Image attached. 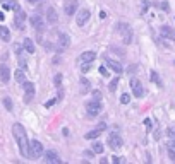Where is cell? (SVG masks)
Here are the masks:
<instances>
[{"label":"cell","mask_w":175,"mask_h":164,"mask_svg":"<svg viewBox=\"0 0 175 164\" xmlns=\"http://www.w3.org/2000/svg\"><path fill=\"white\" fill-rule=\"evenodd\" d=\"M12 133H14V139L17 140V144H19L21 154L24 157H29V142H27V135H26L24 127L21 123H14L12 125Z\"/></svg>","instance_id":"6da1fadb"},{"label":"cell","mask_w":175,"mask_h":164,"mask_svg":"<svg viewBox=\"0 0 175 164\" xmlns=\"http://www.w3.org/2000/svg\"><path fill=\"white\" fill-rule=\"evenodd\" d=\"M117 26H119V33L122 34V41L125 44H131L132 43V29H131V26L125 24V22H120Z\"/></svg>","instance_id":"7a4b0ae2"},{"label":"cell","mask_w":175,"mask_h":164,"mask_svg":"<svg viewBox=\"0 0 175 164\" xmlns=\"http://www.w3.org/2000/svg\"><path fill=\"white\" fill-rule=\"evenodd\" d=\"M43 152H45V151H43V145H41L40 140H31V142H29V157L38 159Z\"/></svg>","instance_id":"3957f363"},{"label":"cell","mask_w":175,"mask_h":164,"mask_svg":"<svg viewBox=\"0 0 175 164\" xmlns=\"http://www.w3.org/2000/svg\"><path fill=\"white\" fill-rule=\"evenodd\" d=\"M86 111H88L89 116H98V115L101 113V103H100V99L89 101V103L86 104Z\"/></svg>","instance_id":"277c9868"},{"label":"cell","mask_w":175,"mask_h":164,"mask_svg":"<svg viewBox=\"0 0 175 164\" xmlns=\"http://www.w3.org/2000/svg\"><path fill=\"white\" fill-rule=\"evenodd\" d=\"M89 17H91V12H89L88 9H81V10H77V17H76L77 26H84V24L89 21Z\"/></svg>","instance_id":"5b68a950"},{"label":"cell","mask_w":175,"mask_h":164,"mask_svg":"<svg viewBox=\"0 0 175 164\" xmlns=\"http://www.w3.org/2000/svg\"><path fill=\"white\" fill-rule=\"evenodd\" d=\"M22 87H24V94H26V96H24V101L29 103V101L33 99V96H34V84L26 80V82L22 84Z\"/></svg>","instance_id":"8992f818"},{"label":"cell","mask_w":175,"mask_h":164,"mask_svg":"<svg viewBox=\"0 0 175 164\" xmlns=\"http://www.w3.org/2000/svg\"><path fill=\"white\" fill-rule=\"evenodd\" d=\"M77 9H79V2L77 0H67L65 5H64V10H65L67 15H74L77 12Z\"/></svg>","instance_id":"52a82bcc"},{"label":"cell","mask_w":175,"mask_h":164,"mask_svg":"<svg viewBox=\"0 0 175 164\" xmlns=\"http://www.w3.org/2000/svg\"><path fill=\"white\" fill-rule=\"evenodd\" d=\"M108 145H110V149H119V147H122V137H120L119 133H110V135H108Z\"/></svg>","instance_id":"ba28073f"},{"label":"cell","mask_w":175,"mask_h":164,"mask_svg":"<svg viewBox=\"0 0 175 164\" xmlns=\"http://www.w3.org/2000/svg\"><path fill=\"white\" fill-rule=\"evenodd\" d=\"M131 87H132V92H134V96H136V98L144 96V89H143V86H141V80L132 79V80H131Z\"/></svg>","instance_id":"9c48e42d"},{"label":"cell","mask_w":175,"mask_h":164,"mask_svg":"<svg viewBox=\"0 0 175 164\" xmlns=\"http://www.w3.org/2000/svg\"><path fill=\"white\" fill-rule=\"evenodd\" d=\"M45 161L50 164H62V159L58 157V154L55 151H46L45 152Z\"/></svg>","instance_id":"30bf717a"},{"label":"cell","mask_w":175,"mask_h":164,"mask_svg":"<svg viewBox=\"0 0 175 164\" xmlns=\"http://www.w3.org/2000/svg\"><path fill=\"white\" fill-rule=\"evenodd\" d=\"M95 58H96V53H95V51H84V53H81L79 62H81V63H91Z\"/></svg>","instance_id":"8fae6325"},{"label":"cell","mask_w":175,"mask_h":164,"mask_svg":"<svg viewBox=\"0 0 175 164\" xmlns=\"http://www.w3.org/2000/svg\"><path fill=\"white\" fill-rule=\"evenodd\" d=\"M105 62H107V65L113 70V72H117V74H122V70H124V67H122V63H119V62H115V60H112V58H105Z\"/></svg>","instance_id":"7c38bea8"},{"label":"cell","mask_w":175,"mask_h":164,"mask_svg":"<svg viewBox=\"0 0 175 164\" xmlns=\"http://www.w3.org/2000/svg\"><path fill=\"white\" fill-rule=\"evenodd\" d=\"M29 22H31V26H33L34 29H41V27H43V17H41L40 14H34V15H31Z\"/></svg>","instance_id":"4fadbf2b"},{"label":"cell","mask_w":175,"mask_h":164,"mask_svg":"<svg viewBox=\"0 0 175 164\" xmlns=\"http://www.w3.org/2000/svg\"><path fill=\"white\" fill-rule=\"evenodd\" d=\"M24 19H26V12H22L21 9L15 10V27H17V29H22V27H24V26H22Z\"/></svg>","instance_id":"5bb4252c"},{"label":"cell","mask_w":175,"mask_h":164,"mask_svg":"<svg viewBox=\"0 0 175 164\" xmlns=\"http://www.w3.org/2000/svg\"><path fill=\"white\" fill-rule=\"evenodd\" d=\"M0 79H2V82H9V79H10V70H9L7 65H0Z\"/></svg>","instance_id":"9a60e30c"},{"label":"cell","mask_w":175,"mask_h":164,"mask_svg":"<svg viewBox=\"0 0 175 164\" xmlns=\"http://www.w3.org/2000/svg\"><path fill=\"white\" fill-rule=\"evenodd\" d=\"M46 19H48V22H50V24H53V22H57V21H58L57 10H55L53 7H50V9L46 10Z\"/></svg>","instance_id":"2e32d148"},{"label":"cell","mask_w":175,"mask_h":164,"mask_svg":"<svg viewBox=\"0 0 175 164\" xmlns=\"http://www.w3.org/2000/svg\"><path fill=\"white\" fill-rule=\"evenodd\" d=\"M22 46H24V50H26L27 53H34V43H33V39L26 38L24 43H22Z\"/></svg>","instance_id":"e0dca14e"},{"label":"cell","mask_w":175,"mask_h":164,"mask_svg":"<svg viewBox=\"0 0 175 164\" xmlns=\"http://www.w3.org/2000/svg\"><path fill=\"white\" fill-rule=\"evenodd\" d=\"M101 132H103V130H100V128H95V130H91V132H88V133H86L84 137H86L88 140H95V139H98V137L101 135Z\"/></svg>","instance_id":"ac0fdd59"},{"label":"cell","mask_w":175,"mask_h":164,"mask_svg":"<svg viewBox=\"0 0 175 164\" xmlns=\"http://www.w3.org/2000/svg\"><path fill=\"white\" fill-rule=\"evenodd\" d=\"M14 77H15V80H17L19 84H24V82H26V75H24V70H22V68H17L15 74H14Z\"/></svg>","instance_id":"d6986e66"},{"label":"cell","mask_w":175,"mask_h":164,"mask_svg":"<svg viewBox=\"0 0 175 164\" xmlns=\"http://www.w3.org/2000/svg\"><path fill=\"white\" fill-rule=\"evenodd\" d=\"M0 38L3 41H10V31L5 27V26H0Z\"/></svg>","instance_id":"ffe728a7"},{"label":"cell","mask_w":175,"mask_h":164,"mask_svg":"<svg viewBox=\"0 0 175 164\" xmlns=\"http://www.w3.org/2000/svg\"><path fill=\"white\" fill-rule=\"evenodd\" d=\"M58 38H60V46H62V48H67V46L70 44V39H69V36H67V34L60 33V34H58Z\"/></svg>","instance_id":"44dd1931"},{"label":"cell","mask_w":175,"mask_h":164,"mask_svg":"<svg viewBox=\"0 0 175 164\" xmlns=\"http://www.w3.org/2000/svg\"><path fill=\"white\" fill-rule=\"evenodd\" d=\"M119 77H115V79H112L110 80V86H108V89H110V92H115V89H117V86H119Z\"/></svg>","instance_id":"7402d4cb"},{"label":"cell","mask_w":175,"mask_h":164,"mask_svg":"<svg viewBox=\"0 0 175 164\" xmlns=\"http://www.w3.org/2000/svg\"><path fill=\"white\" fill-rule=\"evenodd\" d=\"M91 149H93V152H95V154H101V152H103V144H100V142H95Z\"/></svg>","instance_id":"603a6c76"},{"label":"cell","mask_w":175,"mask_h":164,"mask_svg":"<svg viewBox=\"0 0 175 164\" xmlns=\"http://www.w3.org/2000/svg\"><path fill=\"white\" fill-rule=\"evenodd\" d=\"M162 34H163L165 38H174V36H175L174 33L170 31V27H168V26H163V27H162Z\"/></svg>","instance_id":"cb8c5ba5"},{"label":"cell","mask_w":175,"mask_h":164,"mask_svg":"<svg viewBox=\"0 0 175 164\" xmlns=\"http://www.w3.org/2000/svg\"><path fill=\"white\" fill-rule=\"evenodd\" d=\"M3 106H5L7 111H12V101H10V98H5L3 99Z\"/></svg>","instance_id":"d4e9b609"},{"label":"cell","mask_w":175,"mask_h":164,"mask_svg":"<svg viewBox=\"0 0 175 164\" xmlns=\"http://www.w3.org/2000/svg\"><path fill=\"white\" fill-rule=\"evenodd\" d=\"M150 75H151V80H153L155 84H162V82H160V75H158V74H156L155 70H153V72L150 74Z\"/></svg>","instance_id":"484cf974"},{"label":"cell","mask_w":175,"mask_h":164,"mask_svg":"<svg viewBox=\"0 0 175 164\" xmlns=\"http://www.w3.org/2000/svg\"><path fill=\"white\" fill-rule=\"evenodd\" d=\"M53 84H55L57 87H60V84H62V74H57V75H55V79H53Z\"/></svg>","instance_id":"4316f807"},{"label":"cell","mask_w":175,"mask_h":164,"mask_svg":"<svg viewBox=\"0 0 175 164\" xmlns=\"http://www.w3.org/2000/svg\"><path fill=\"white\" fill-rule=\"evenodd\" d=\"M129 101H131V96H129V94H122L120 103H122V104H129Z\"/></svg>","instance_id":"83f0119b"},{"label":"cell","mask_w":175,"mask_h":164,"mask_svg":"<svg viewBox=\"0 0 175 164\" xmlns=\"http://www.w3.org/2000/svg\"><path fill=\"white\" fill-rule=\"evenodd\" d=\"M112 161H113L115 164H122V163H125V159H124V157H119V156H113V157H112Z\"/></svg>","instance_id":"f1b7e54d"},{"label":"cell","mask_w":175,"mask_h":164,"mask_svg":"<svg viewBox=\"0 0 175 164\" xmlns=\"http://www.w3.org/2000/svg\"><path fill=\"white\" fill-rule=\"evenodd\" d=\"M167 133H168V137H170V139H174V140H175V127H170V128L167 130Z\"/></svg>","instance_id":"f546056e"},{"label":"cell","mask_w":175,"mask_h":164,"mask_svg":"<svg viewBox=\"0 0 175 164\" xmlns=\"http://www.w3.org/2000/svg\"><path fill=\"white\" fill-rule=\"evenodd\" d=\"M81 82H82V91H88V89H89V84H88V80H86V79H81Z\"/></svg>","instance_id":"4dcf8cb0"},{"label":"cell","mask_w":175,"mask_h":164,"mask_svg":"<svg viewBox=\"0 0 175 164\" xmlns=\"http://www.w3.org/2000/svg\"><path fill=\"white\" fill-rule=\"evenodd\" d=\"M55 103H57V99H50V101H46V103H45V108H50V106H53Z\"/></svg>","instance_id":"1f68e13d"},{"label":"cell","mask_w":175,"mask_h":164,"mask_svg":"<svg viewBox=\"0 0 175 164\" xmlns=\"http://www.w3.org/2000/svg\"><path fill=\"white\" fill-rule=\"evenodd\" d=\"M89 68H91V65H89V63H82V67H81V70H82V72H88Z\"/></svg>","instance_id":"d6a6232c"},{"label":"cell","mask_w":175,"mask_h":164,"mask_svg":"<svg viewBox=\"0 0 175 164\" xmlns=\"http://www.w3.org/2000/svg\"><path fill=\"white\" fill-rule=\"evenodd\" d=\"M168 157H170L172 161H175V151H172V149H168Z\"/></svg>","instance_id":"836d02e7"},{"label":"cell","mask_w":175,"mask_h":164,"mask_svg":"<svg viewBox=\"0 0 175 164\" xmlns=\"http://www.w3.org/2000/svg\"><path fill=\"white\" fill-rule=\"evenodd\" d=\"M100 74H101V75H108V72H107L105 67H100Z\"/></svg>","instance_id":"e575fe53"},{"label":"cell","mask_w":175,"mask_h":164,"mask_svg":"<svg viewBox=\"0 0 175 164\" xmlns=\"http://www.w3.org/2000/svg\"><path fill=\"white\" fill-rule=\"evenodd\" d=\"M136 70H137V65H131V68H129V72H131V74H134Z\"/></svg>","instance_id":"d590c367"},{"label":"cell","mask_w":175,"mask_h":164,"mask_svg":"<svg viewBox=\"0 0 175 164\" xmlns=\"http://www.w3.org/2000/svg\"><path fill=\"white\" fill-rule=\"evenodd\" d=\"M144 125H146L148 128H151V120H150V118H146V120H144Z\"/></svg>","instance_id":"8d00e7d4"},{"label":"cell","mask_w":175,"mask_h":164,"mask_svg":"<svg viewBox=\"0 0 175 164\" xmlns=\"http://www.w3.org/2000/svg\"><path fill=\"white\" fill-rule=\"evenodd\" d=\"M98 128H100V130H105V128H107V123H105V122H101V123L98 125Z\"/></svg>","instance_id":"74e56055"},{"label":"cell","mask_w":175,"mask_h":164,"mask_svg":"<svg viewBox=\"0 0 175 164\" xmlns=\"http://www.w3.org/2000/svg\"><path fill=\"white\" fill-rule=\"evenodd\" d=\"M93 96H95V99H100V92H98V91H95Z\"/></svg>","instance_id":"f35d334b"},{"label":"cell","mask_w":175,"mask_h":164,"mask_svg":"<svg viewBox=\"0 0 175 164\" xmlns=\"http://www.w3.org/2000/svg\"><path fill=\"white\" fill-rule=\"evenodd\" d=\"M162 7H163L165 10H168V3H167V2H163V3H162Z\"/></svg>","instance_id":"ab89813d"},{"label":"cell","mask_w":175,"mask_h":164,"mask_svg":"<svg viewBox=\"0 0 175 164\" xmlns=\"http://www.w3.org/2000/svg\"><path fill=\"white\" fill-rule=\"evenodd\" d=\"M5 19V15H3V12H0V21H3Z\"/></svg>","instance_id":"60d3db41"},{"label":"cell","mask_w":175,"mask_h":164,"mask_svg":"<svg viewBox=\"0 0 175 164\" xmlns=\"http://www.w3.org/2000/svg\"><path fill=\"white\" fill-rule=\"evenodd\" d=\"M29 3H36V2H41V0H27Z\"/></svg>","instance_id":"b9f144b4"}]
</instances>
